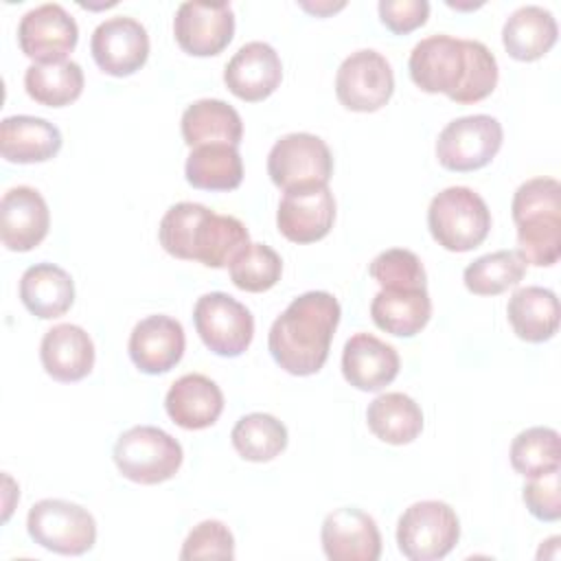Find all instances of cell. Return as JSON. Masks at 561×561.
Listing matches in <instances>:
<instances>
[{
	"mask_svg": "<svg viewBox=\"0 0 561 561\" xmlns=\"http://www.w3.org/2000/svg\"><path fill=\"white\" fill-rule=\"evenodd\" d=\"M267 173L283 191L302 184H329L333 156L329 145L316 134H285L267 153Z\"/></svg>",
	"mask_w": 561,
	"mask_h": 561,
	"instance_id": "11",
	"label": "cell"
},
{
	"mask_svg": "<svg viewBox=\"0 0 561 561\" xmlns=\"http://www.w3.org/2000/svg\"><path fill=\"white\" fill-rule=\"evenodd\" d=\"M335 221V199L327 184H302L285 191L278 210V232L294 243H313L329 234Z\"/></svg>",
	"mask_w": 561,
	"mask_h": 561,
	"instance_id": "14",
	"label": "cell"
},
{
	"mask_svg": "<svg viewBox=\"0 0 561 561\" xmlns=\"http://www.w3.org/2000/svg\"><path fill=\"white\" fill-rule=\"evenodd\" d=\"M502 125L495 116L471 114L449 121L436 140V158L449 171L486 167L502 147Z\"/></svg>",
	"mask_w": 561,
	"mask_h": 561,
	"instance_id": "9",
	"label": "cell"
},
{
	"mask_svg": "<svg viewBox=\"0 0 561 561\" xmlns=\"http://www.w3.org/2000/svg\"><path fill=\"white\" fill-rule=\"evenodd\" d=\"M39 359L53 379L72 383L90 375L94 366V342L77 324H55L42 337Z\"/></svg>",
	"mask_w": 561,
	"mask_h": 561,
	"instance_id": "23",
	"label": "cell"
},
{
	"mask_svg": "<svg viewBox=\"0 0 561 561\" xmlns=\"http://www.w3.org/2000/svg\"><path fill=\"white\" fill-rule=\"evenodd\" d=\"M61 131L46 118L18 114L0 123V153L7 162L33 164L55 158L61 149Z\"/></svg>",
	"mask_w": 561,
	"mask_h": 561,
	"instance_id": "24",
	"label": "cell"
},
{
	"mask_svg": "<svg viewBox=\"0 0 561 561\" xmlns=\"http://www.w3.org/2000/svg\"><path fill=\"white\" fill-rule=\"evenodd\" d=\"M373 322L397 337H412L430 322L427 289H379L370 302Z\"/></svg>",
	"mask_w": 561,
	"mask_h": 561,
	"instance_id": "29",
	"label": "cell"
},
{
	"mask_svg": "<svg viewBox=\"0 0 561 561\" xmlns=\"http://www.w3.org/2000/svg\"><path fill=\"white\" fill-rule=\"evenodd\" d=\"M394 92V75L390 61L373 50L351 53L337 68L335 94L351 112H377Z\"/></svg>",
	"mask_w": 561,
	"mask_h": 561,
	"instance_id": "12",
	"label": "cell"
},
{
	"mask_svg": "<svg viewBox=\"0 0 561 561\" xmlns=\"http://www.w3.org/2000/svg\"><path fill=\"white\" fill-rule=\"evenodd\" d=\"M522 497L533 517L541 522H557L561 517V467L530 478Z\"/></svg>",
	"mask_w": 561,
	"mask_h": 561,
	"instance_id": "39",
	"label": "cell"
},
{
	"mask_svg": "<svg viewBox=\"0 0 561 561\" xmlns=\"http://www.w3.org/2000/svg\"><path fill=\"white\" fill-rule=\"evenodd\" d=\"M460 539L456 511L440 500L410 504L397 522L399 552L410 561H436L447 557Z\"/></svg>",
	"mask_w": 561,
	"mask_h": 561,
	"instance_id": "7",
	"label": "cell"
},
{
	"mask_svg": "<svg viewBox=\"0 0 561 561\" xmlns=\"http://www.w3.org/2000/svg\"><path fill=\"white\" fill-rule=\"evenodd\" d=\"M368 272L381 285V289H427V276L421 259L403 248L379 252Z\"/></svg>",
	"mask_w": 561,
	"mask_h": 561,
	"instance_id": "37",
	"label": "cell"
},
{
	"mask_svg": "<svg viewBox=\"0 0 561 561\" xmlns=\"http://www.w3.org/2000/svg\"><path fill=\"white\" fill-rule=\"evenodd\" d=\"M173 35L188 55H219L234 35L232 7L228 2H182L173 18Z\"/></svg>",
	"mask_w": 561,
	"mask_h": 561,
	"instance_id": "16",
	"label": "cell"
},
{
	"mask_svg": "<svg viewBox=\"0 0 561 561\" xmlns=\"http://www.w3.org/2000/svg\"><path fill=\"white\" fill-rule=\"evenodd\" d=\"M427 228L445 250L469 252L486 239L491 210L473 188L447 186L430 202Z\"/></svg>",
	"mask_w": 561,
	"mask_h": 561,
	"instance_id": "5",
	"label": "cell"
},
{
	"mask_svg": "<svg viewBox=\"0 0 561 561\" xmlns=\"http://www.w3.org/2000/svg\"><path fill=\"white\" fill-rule=\"evenodd\" d=\"M230 440L243 460L267 462L287 447V427L267 412H252L234 423Z\"/></svg>",
	"mask_w": 561,
	"mask_h": 561,
	"instance_id": "33",
	"label": "cell"
},
{
	"mask_svg": "<svg viewBox=\"0 0 561 561\" xmlns=\"http://www.w3.org/2000/svg\"><path fill=\"white\" fill-rule=\"evenodd\" d=\"M511 465L526 478H537L561 467V440L552 427H528L511 443Z\"/></svg>",
	"mask_w": 561,
	"mask_h": 561,
	"instance_id": "35",
	"label": "cell"
},
{
	"mask_svg": "<svg viewBox=\"0 0 561 561\" xmlns=\"http://www.w3.org/2000/svg\"><path fill=\"white\" fill-rule=\"evenodd\" d=\"M300 7L313 15H329L346 7V2H300Z\"/></svg>",
	"mask_w": 561,
	"mask_h": 561,
	"instance_id": "41",
	"label": "cell"
},
{
	"mask_svg": "<svg viewBox=\"0 0 561 561\" xmlns=\"http://www.w3.org/2000/svg\"><path fill=\"white\" fill-rule=\"evenodd\" d=\"M524 274L526 263L517 250H497L471 261L462 272V280L476 296H497L508 287H515Z\"/></svg>",
	"mask_w": 561,
	"mask_h": 561,
	"instance_id": "34",
	"label": "cell"
},
{
	"mask_svg": "<svg viewBox=\"0 0 561 561\" xmlns=\"http://www.w3.org/2000/svg\"><path fill=\"white\" fill-rule=\"evenodd\" d=\"M24 90L39 105L64 107L81 96L83 70L72 59L31 64L24 72Z\"/></svg>",
	"mask_w": 561,
	"mask_h": 561,
	"instance_id": "32",
	"label": "cell"
},
{
	"mask_svg": "<svg viewBox=\"0 0 561 561\" xmlns=\"http://www.w3.org/2000/svg\"><path fill=\"white\" fill-rule=\"evenodd\" d=\"M377 9L381 24L397 35H405L423 26L430 15L427 0H381Z\"/></svg>",
	"mask_w": 561,
	"mask_h": 561,
	"instance_id": "40",
	"label": "cell"
},
{
	"mask_svg": "<svg viewBox=\"0 0 561 561\" xmlns=\"http://www.w3.org/2000/svg\"><path fill=\"white\" fill-rule=\"evenodd\" d=\"M180 559H234V537L224 522L204 519L184 539Z\"/></svg>",
	"mask_w": 561,
	"mask_h": 561,
	"instance_id": "38",
	"label": "cell"
},
{
	"mask_svg": "<svg viewBox=\"0 0 561 561\" xmlns=\"http://www.w3.org/2000/svg\"><path fill=\"white\" fill-rule=\"evenodd\" d=\"M184 142L195 149L202 145H239L243 136V123L239 112L221 99H199L191 103L180 121Z\"/></svg>",
	"mask_w": 561,
	"mask_h": 561,
	"instance_id": "27",
	"label": "cell"
},
{
	"mask_svg": "<svg viewBox=\"0 0 561 561\" xmlns=\"http://www.w3.org/2000/svg\"><path fill=\"white\" fill-rule=\"evenodd\" d=\"M193 322L206 348L221 357H239L254 337L250 309L224 291L199 296L193 307Z\"/></svg>",
	"mask_w": 561,
	"mask_h": 561,
	"instance_id": "10",
	"label": "cell"
},
{
	"mask_svg": "<svg viewBox=\"0 0 561 561\" xmlns=\"http://www.w3.org/2000/svg\"><path fill=\"white\" fill-rule=\"evenodd\" d=\"M399 353L373 333H355L342 351L344 379L364 392H377L399 375Z\"/></svg>",
	"mask_w": 561,
	"mask_h": 561,
	"instance_id": "21",
	"label": "cell"
},
{
	"mask_svg": "<svg viewBox=\"0 0 561 561\" xmlns=\"http://www.w3.org/2000/svg\"><path fill=\"white\" fill-rule=\"evenodd\" d=\"M506 316L519 340L539 344L550 340L559 329V298L548 287H519L508 298Z\"/></svg>",
	"mask_w": 561,
	"mask_h": 561,
	"instance_id": "28",
	"label": "cell"
},
{
	"mask_svg": "<svg viewBox=\"0 0 561 561\" xmlns=\"http://www.w3.org/2000/svg\"><path fill=\"white\" fill-rule=\"evenodd\" d=\"M164 408L175 425L184 430H206L224 410V392L210 377L188 373L171 383Z\"/></svg>",
	"mask_w": 561,
	"mask_h": 561,
	"instance_id": "22",
	"label": "cell"
},
{
	"mask_svg": "<svg viewBox=\"0 0 561 561\" xmlns=\"http://www.w3.org/2000/svg\"><path fill=\"white\" fill-rule=\"evenodd\" d=\"M186 337L182 324L164 313L142 318L129 335V357L145 375L169 373L184 355Z\"/></svg>",
	"mask_w": 561,
	"mask_h": 561,
	"instance_id": "19",
	"label": "cell"
},
{
	"mask_svg": "<svg viewBox=\"0 0 561 561\" xmlns=\"http://www.w3.org/2000/svg\"><path fill=\"white\" fill-rule=\"evenodd\" d=\"M28 537L42 548L79 557L92 550L96 541V522L92 513L68 500H39L26 515Z\"/></svg>",
	"mask_w": 561,
	"mask_h": 561,
	"instance_id": "8",
	"label": "cell"
},
{
	"mask_svg": "<svg viewBox=\"0 0 561 561\" xmlns=\"http://www.w3.org/2000/svg\"><path fill=\"white\" fill-rule=\"evenodd\" d=\"M559 26L552 11L539 4L515 9L502 26V44L517 61H535L543 57L557 42Z\"/></svg>",
	"mask_w": 561,
	"mask_h": 561,
	"instance_id": "25",
	"label": "cell"
},
{
	"mask_svg": "<svg viewBox=\"0 0 561 561\" xmlns=\"http://www.w3.org/2000/svg\"><path fill=\"white\" fill-rule=\"evenodd\" d=\"M94 64L112 77H129L140 70L149 57L147 28L127 15L103 20L90 37Z\"/></svg>",
	"mask_w": 561,
	"mask_h": 561,
	"instance_id": "15",
	"label": "cell"
},
{
	"mask_svg": "<svg viewBox=\"0 0 561 561\" xmlns=\"http://www.w3.org/2000/svg\"><path fill=\"white\" fill-rule=\"evenodd\" d=\"M320 541L331 561H377L381 554L377 522L355 506L331 511L322 522Z\"/></svg>",
	"mask_w": 561,
	"mask_h": 561,
	"instance_id": "17",
	"label": "cell"
},
{
	"mask_svg": "<svg viewBox=\"0 0 561 561\" xmlns=\"http://www.w3.org/2000/svg\"><path fill=\"white\" fill-rule=\"evenodd\" d=\"M366 423L379 440L405 445L421 434L423 412L412 397L403 392H383L368 403Z\"/></svg>",
	"mask_w": 561,
	"mask_h": 561,
	"instance_id": "30",
	"label": "cell"
},
{
	"mask_svg": "<svg viewBox=\"0 0 561 561\" xmlns=\"http://www.w3.org/2000/svg\"><path fill=\"white\" fill-rule=\"evenodd\" d=\"M408 70L423 92H443L462 105L486 99L497 85L495 55L478 39H458L445 33L414 44Z\"/></svg>",
	"mask_w": 561,
	"mask_h": 561,
	"instance_id": "1",
	"label": "cell"
},
{
	"mask_svg": "<svg viewBox=\"0 0 561 561\" xmlns=\"http://www.w3.org/2000/svg\"><path fill=\"white\" fill-rule=\"evenodd\" d=\"M283 79L278 53L267 42L243 44L226 64L224 81L228 90L248 103L267 99Z\"/></svg>",
	"mask_w": 561,
	"mask_h": 561,
	"instance_id": "20",
	"label": "cell"
},
{
	"mask_svg": "<svg viewBox=\"0 0 561 561\" xmlns=\"http://www.w3.org/2000/svg\"><path fill=\"white\" fill-rule=\"evenodd\" d=\"M20 300L42 320L59 318L75 302L72 276L55 263H35L20 278Z\"/></svg>",
	"mask_w": 561,
	"mask_h": 561,
	"instance_id": "26",
	"label": "cell"
},
{
	"mask_svg": "<svg viewBox=\"0 0 561 561\" xmlns=\"http://www.w3.org/2000/svg\"><path fill=\"white\" fill-rule=\"evenodd\" d=\"M50 228L48 204L33 186H13L0 199V239L11 252H28Z\"/></svg>",
	"mask_w": 561,
	"mask_h": 561,
	"instance_id": "18",
	"label": "cell"
},
{
	"mask_svg": "<svg viewBox=\"0 0 561 561\" xmlns=\"http://www.w3.org/2000/svg\"><path fill=\"white\" fill-rule=\"evenodd\" d=\"M112 458L123 478L136 484H158L178 473L184 451L169 432L153 425H136L118 436Z\"/></svg>",
	"mask_w": 561,
	"mask_h": 561,
	"instance_id": "6",
	"label": "cell"
},
{
	"mask_svg": "<svg viewBox=\"0 0 561 561\" xmlns=\"http://www.w3.org/2000/svg\"><path fill=\"white\" fill-rule=\"evenodd\" d=\"M184 175L202 191H232L243 180V162L234 145H202L188 153Z\"/></svg>",
	"mask_w": 561,
	"mask_h": 561,
	"instance_id": "31",
	"label": "cell"
},
{
	"mask_svg": "<svg viewBox=\"0 0 561 561\" xmlns=\"http://www.w3.org/2000/svg\"><path fill=\"white\" fill-rule=\"evenodd\" d=\"M517 254L524 263L550 267L561 256V184L554 178H533L513 195Z\"/></svg>",
	"mask_w": 561,
	"mask_h": 561,
	"instance_id": "4",
	"label": "cell"
},
{
	"mask_svg": "<svg viewBox=\"0 0 561 561\" xmlns=\"http://www.w3.org/2000/svg\"><path fill=\"white\" fill-rule=\"evenodd\" d=\"M340 316V302L329 291H305L294 298L267 333L274 362L289 375L318 373L329 357Z\"/></svg>",
	"mask_w": 561,
	"mask_h": 561,
	"instance_id": "2",
	"label": "cell"
},
{
	"mask_svg": "<svg viewBox=\"0 0 561 561\" xmlns=\"http://www.w3.org/2000/svg\"><path fill=\"white\" fill-rule=\"evenodd\" d=\"M230 280L243 291H267L283 274V261L276 250L265 243H248L228 265Z\"/></svg>",
	"mask_w": 561,
	"mask_h": 561,
	"instance_id": "36",
	"label": "cell"
},
{
	"mask_svg": "<svg viewBox=\"0 0 561 561\" xmlns=\"http://www.w3.org/2000/svg\"><path fill=\"white\" fill-rule=\"evenodd\" d=\"M158 239L171 256L219 270L250 243V232L232 215H219L195 202H178L160 219Z\"/></svg>",
	"mask_w": 561,
	"mask_h": 561,
	"instance_id": "3",
	"label": "cell"
},
{
	"mask_svg": "<svg viewBox=\"0 0 561 561\" xmlns=\"http://www.w3.org/2000/svg\"><path fill=\"white\" fill-rule=\"evenodd\" d=\"M79 39L75 18L57 2L28 9L18 24L20 50L35 64L66 61Z\"/></svg>",
	"mask_w": 561,
	"mask_h": 561,
	"instance_id": "13",
	"label": "cell"
}]
</instances>
